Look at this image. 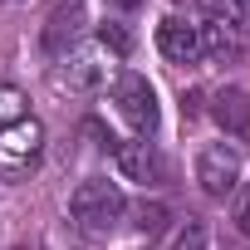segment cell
<instances>
[{"label":"cell","mask_w":250,"mask_h":250,"mask_svg":"<svg viewBox=\"0 0 250 250\" xmlns=\"http://www.w3.org/2000/svg\"><path fill=\"white\" fill-rule=\"evenodd\" d=\"M216 118H221V128H230V133H250V98L240 88H226L216 98Z\"/></svg>","instance_id":"30bf717a"},{"label":"cell","mask_w":250,"mask_h":250,"mask_svg":"<svg viewBox=\"0 0 250 250\" xmlns=\"http://www.w3.org/2000/svg\"><path fill=\"white\" fill-rule=\"evenodd\" d=\"M196 182H201L206 196H226V191H235V182H240V152L226 147V143H211V147L196 157Z\"/></svg>","instance_id":"5b68a950"},{"label":"cell","mask_w":250,"mask_h":250,"mask_svg":"<svg viewBox=\"0 0 250 250\" xmlns=\"http://www.w3.org/2000/svg\"><path fill=\"white\" fill-rule=\"evenodd\" d=\"M235 230L240 235H250V182L240 187V196H235Z\"/></svg>","instance_id":"9a60e30c"},{"label":"cell","mask_w":250,"mask_h":250,"mask_svg":"<svg viewBox=\"0 0 250 250\" xmlns=\"http://www.w3.org/2000/svg\"><path fill=\"white\" fill-rule=\"evenodd\" d=\"M118 5H138V0H118Z\"/></svg>","instance_id":"e0dca14e"},{"label":"cell","mask_w":250,"mask_h":250,"mask_svg":"<svg viewBox=\"0 0 250 250\" xmlns=\"http://www.w3.org/2000/svg\"><path fill=\"white\" fill-rule=\"evenodd\" d=\"M162 216H167V211H162V206H157V201H152V206H147V201H143V206H138V221H133V226H138V230H147V235H152V230H162Z\"/></svg>","instance_id":"5bb4252c"},{"label":"cell","mask_w":250,"mask_h":250,"mask_svg":"<svg viewBox=\"0 0 250 250\" xmlns=\"http://www.w3.org/2000/svg\"><path fill=\"white\" fill-rule=\"evenodd\" d=\"M113 103H118V113L138 128V138H152V133H157V93H152V83H147L143 74H123L118 88H113Z\"/></svg>","instance_id":"3957f363"},{"label":"cell","mask_w":250,"mask_h":250,"mask_svg":"<svg viewBox=\"0 0 250 250\" xmlns=\"http://www.w3.org/2000/svg\"><path fill=\"white\" fill-rule=\"evenodd\" d=\"M157 49L172 64H196L201 59V30L187 25V20H162L157 25Z\"/></svg>","instance_id":"ba28073f"},{"label":"cell","mask_w":250,"mask_h":250,"mask_svg":"<svg viewBox=\"0 0 250 250\" xmlns=\"http://www.w3.org/2000/svg\"><path fill=\"white\" fill-rule=\"evenodd\" d=\"M201 30V54H216V59H230V54H240V25L235 20H226V15H211L206 25H196Z\"/></svg>","instance_id":"9c48e42d"},{"label":"cell","mask_w":250,"mask_h":250,"mask_svg":"<svg viewBox=\"0 0 250 250\" xmlns=\"http://www.w3.org/2000/svg\"><path fill=\"white\" fill-rule=\"evenodd\" d=\"M98 49L128 54V49H133V40H128V30H118V25H103V30H98Z\"/></svg>","instance_id":"4fadbf2b"},{"label":"cell","mask_w":250,"mask_h":250,"mask_svg":"<svg viewBox=\"0 0 250 250\" xmlns=\"http://www.w3.org/2000/svg\"><path fill=\"white\" fill-rule=\"evenodd\" d=\"M49 79H54L59 93H98L103 79H108V64H103L98 49H69V54L54 64Z\"/></svg>","instance_id":"277c9868"},{"label":"cell","mask_w":250,"mask_h":250,"mask_svg":"<svg viewBox=\"0 0 250 250\" xmlns=\"http://www.w3.org/2000/svg\"><path fill=\"white\" fill-rule=\"evenodd\" d=\"M113 157H118V172L128 177V182H157L162 177V157H157V147L147 143V138H133V143H118L113 147Z\"/></svg>","instance_id":"52a82bcc"},{"label":"cell","mask_w":250,"mask_h":250,"mask_svg":"<svg viewBox=\"0 0 250 250\" xmlns=\"http://www.w3.org/2000/svg\"><path fill=\"white\" fill-rule=\"evenodd\" d=\"M20 118H25V93L0 79V128H10V123H20Z\"/></svg>","instance_id":"8fae6325"},{"label":"cell","mask_w":250,"mask_h":250,"mask_svg":"<svg viewBox=\"0 0 250 250\" xmlns=\"http://www.w3.org/2000/svg\"><path fill=\"white\" fill-rule=\"evenodd\" d=\"M69 211H74V221H79L83 230H113L118 216L128 211V201H123V191H118L108 177H88V182L74 191Z\"/></svg>","instance_id":"6da1fadb"},{"label":"cell","mask_w":250,"mask_h":250,"mask_svg":"<svg viewBox=\"0 0 250 250\" xmlns=\"http://www.w3.org/2000/svg\"><path fill=\"white\" fill-rule=\"evenodd\" d=\"M235 10H240V15H250V0H235Z\"/></svg>","instance_id":"2e32d148"},{"label":"cell","mask_w":250,"mask_h":250,"mask_svg":"<svg viewBox=\"0 0 250 250\" xmlns=\"http://www.w3.org/2000/svg\"><path fill=\"white\" fill-rule=\"evenodd\" d=\"M79 25H83V0H59L49 10V20H44V54L64 59L74 35H79Z\"/></svg>","instance_id":"8992f818"},{"label":"cell","mask_w":250,"mask_h":250,"mask_svg":"<svg viewBox=\"0 0 250 250\" xmlns=\"http://www.w3.org/2000/svg\"><path fill=\"white\" fill-rule=\"evenodd\" d=\"M44 152V128L25 113L20 123H10V128H0V172L5 177H25Z\"/></svg>","instance_id":"7a4b0ae2"},{"label":"cell","mask_w":250,"mask_h":250,"mask_svg":"<svg viewBox=\"0 0 250 250\" xmlns=\"http://www.w3.org/2000/svg\"><path fill=\"white\" fill-rule=\"evenodd\" d=\"M172 250H206V226H201V221H187V226L177 230Z\"/></svg>","instance_id":"7c38bea8"}]
</instances>
